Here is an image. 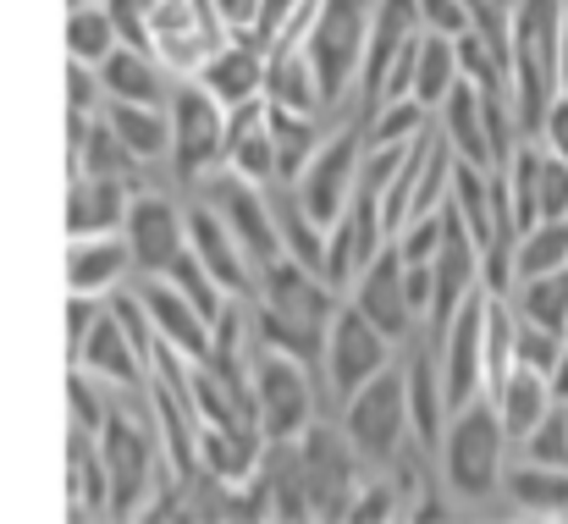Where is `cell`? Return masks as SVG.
<instances>
[{
	"label": "cell",
	"mask_w": 568,
	"mask_h": 524,
	"mask_svg": "<svg viewBox=\"0 0 568 524\" xmlns=\"http://www.w3.org/2000/svg\"><path fill=\"white\" fill-rule=\"evenodd\" d=\"M72 364L89 370L94 381H111V386H128V392H144V375H150V353L122 332V321L111 310L94 315V326H89L83 349L72 353Z\"/></svg>",
	"instance_id": "obj_20"
},
{
	"label": "cell",
	"mask_w": 568,
	"mask_h": 524,
	"mask_svg": "<svg viewBox=\"0 0 568 524\" xmlns=\"http://www.w3.org/2000/svg\"><path fill=\"white\" fill-rule=\"evenodd\" d=\"M133 271V249L122 232H89L67 243V293L100 299Z\"/></svg>",
	"instance_id": "obj_23"
},
{
	"label": "cell",
	"mask_w": 568,
	"mask_h": 524,
	"mask_svg": "<svg viewBox=\"0 0 568 524\" xmlns=\"http://www.w3.org/2000/svg\"><path fill=\"white\" fill-rule=\"evenodd\" d=\"M122 238L133 249V265L144 271H166L183 249H189V226H183V210L166 199V193H133L128 215H122Z\"/></svg>",
	"instance_id": "obj_16"
},
{
	"label": "cell",
	"mask_w": 568,
	"mask_h": 524,
	"mask_svg": "<svg viewBox=\"0 0 568 524\" xmlns=\"http://www.w3.org/2000/svg\"><path fill=\"white\" fill-rule=\"evenodd\" d=\"M337 299L315 271H304L298 260L276 254L271 265H260V304L276 310V315H293V321H310V326H326L337 315Z\"/></svg>",
	"instance_id": "obj_19"
},
{
	"label": "cell",
	"mask_w": 568,
	"mask_h": 524,
	"mask_svg": "<svg viewBox=\"0 0 568 524\" xmlns=\"http://www.w3.org/2000/svg\"><path fill=\"white\" fill-rule=\"evenodd\" d=\"M161 276H166V282H172V288H178V293L189 299V304L199 310V315H204V321H210V326H215V321L226 315V304H232V299H226V293H221V288L210 282V271H204V265L193 260L189 249H183V254H178V260H172V265H166Z\"/></svg>",
	"instance_id": "obj_43"
},
{
	"label": "cell",
	"mask_w": 568,
	"mask_h": 524,
	"mask_svg": "<svg viewBox=\"0 0 568 524\" xmlns=\"http://www.w3.org/2000/svg\"><path fill=\"white\" fill-rule=\"evenodd\" d=\"M392 243H397L403 265H425V260L436 254V243H442V210H430V215H408L403 232H397Z\"/></svg>",
	"instance_id": "obj_50"
},
{
	"label": "cell",
	"mask_w": 568,
	"mask_h": 524,
	"mask_svg": "<svg viewBox=\"0 0 568 524\" xmlns=\"http://www.w3.org/2000/svg\"><path fill=\"white\" fill-rule=\"evenodd\" d=\"M568 0H514L508 17V94L519 133L536 139L558 100V50H564Z\"/></svg>",
	"instance_id": "obj_1"
},
{
	"label": "cell",
	"mask_w": 568,
	"mask_h": 524,
	"mask_svg": "<svg viewBox=\"0 0 568 524\" xmlns=\"http://www.w3.org/2000/svg\"><path fill=\"white\" fill-rule=\"evenodd\" d=\"M371 11H376V0H315V17L304 28V61H310L315 89H321L326 105H337L359 83Z\"/></svg>",
	"instance_id": "obj_3"
},
{
	"label": "cell",
	"mask_w": 568,
	"mask_h": 524,
	"mask_svg": "<svg viewBox=\"0 0 568 524\" xmlns=\"http://www.w3.org/2000/svg\"><path fill=\"white\" fill-rule=\"evenodd\" d=\"M419 6V28L425 33H442V39H458L475 28V11L464 0H414Z\"/></svg>",
	"instance_id": "obj_54"
},
{
	"label": "cell",
	"mask_w": 568,
	"mask_h": 524,
	"mask_svg": "<svg viewBox=\"0 0 568 524\" xmlns=\"http://www.w3.org/2000/svg\"><path fill=\"white\" fill-rule=\"evenodd\" d=\"M547 271H568V215L564 221H536L514 243V282H530V276H547Z\"/></svg>",
	"instance_id": "obj_37"
},
{
	"label": "cell",
	"mask_w": 568,
	"mask_h": 524,
	"mask_svg": "<svg viewBox=\"0 0 568 524\" xmlns=\"http://www.w3.org/2000/svg\"><path fill=\"white\" fill-rule=\"evenodd\" d=\"M94 315H100V304H94V299H83V293H67V359L83 349V337H89Z\"/></svg>",
	"instance_id": "obj_57"
},
{
	"label": "cell",
	"mask_w": 568,
	"mask_h": 524,
	"mask_svg": "<svg viewBox=\"0 0 568 524\" xmlns=\"http://www.w3.org/2000/svg\"><path fill=\"white\" fill-rule=\"evenodd\" d=\"M425 105L419 100H392L365 117V150H386V144H408L414 133H425Z\"/></svg>",
	"instance_id": "obj_44"
},
{
	"label": "cell",
	"mask_w": 568,
	"mask_h": 524,
	"mask_svg": "<svg viewBox=\"0 0 568 524\" xmlns=\"http://www.w3.org/2000/svg\"><path fill=\"white\" fill-rule=\"evenodd\" d=\"M276 232H282V254L287 260H298L304 271H315L321 276V254H326V226H315L298 204L293 210H282L276 215Z\"/></svg>",
	"instance_id": "obj_45"
},
{
	"label": "cell",
	"mask_w": 568,
	"mask_h": 524,
	"mask_svg": "<svg viewBox=\"0 0 568 524\" xmlns=\"http://www.w3.org/2000/svg\"><path fill=\"white\" fill-rule=\"evenodd\" d=\"M254 321V332H260V349H276L287 353V359H321V349H326V326H310V321H293V315H276V310H254L248 315Z\"/></svg>",
	"instance_id": "obj_39"
},
{
	"label": "cell",
	"mask_w": 568,
	"mask_h": 524,
	"mask_svg": "<svg viewBox=\"0 0 568 524\" xmlns=\"http://www.w3.org/2000/svg\"><path fill=\"white\" fill-rule=\"evenodd\" d=\"M503 486H508L514 508H525V514H568V470H558V464L525 458L519 470L503 475Z\"/></svg>",
	"instance_id": "obj_36"
},
{
	"label": "cell",
	"mask_w": 568,
	"mask_h": 524,
	"mask_svg": "<svg viewBox=\"0 0 568 524\" xmlns=\"http://www.w3.org/2000/svg\"><path fill=\"white\" fill-rule=\"evenodd\" d=\"M403 299H408L414 315L430 310V260L425 265H403Z\"/></svg>",
	"instance_id": "obj_61"
},
{
	"label": "cell",
	"mask_w": 568,
	"mask_h": 524,
	"mask_svg": "<svg viewBox=\"0 0 568 524\" xmlns=\"http://www.w3.org/2000/svg\"><path fill=\"white\" fill-rule=\"evenodd\" d=\"M298 11V0H260V22H254V44L265 50L282 28H287V17Z\"/></svg>",
	"instance_id": "obj_59"
},
{
	"label": "cell",
	"mask_w": 568,
	"mask_h": 524,
	"mask_svg": "<svg viewBox=\"0 0 568 524\" xmlns=\"http://www.w3.org/2000/svg\"><path fill=\"white\" fill-rule=\"evenodd\" d=\"M128 204H133V182H122V177H72V188H67V232L72 238L116 232Z\"/></svg>",
	"instance_id": "obj_27"
},
{
	"label": "cell",
	"mask_w": 568,
	"mask_h": 524,
	"mask_svg": "<svg viewBox=\"0 0 568 524\" xmlns=\"http://www.w3.org/2000/svg\"><path fill=\"white\" fill-rule=\"evenodd\" d=\"M67 403H72V425H78V431H89V436H100V425H105L111 403H100L94 375H89V370H78V364H72V375H67Z\"/></svg>",
	"instance_id": "obj_49"
},
{
	"label": "cell",
	"mask_w": 568,
	"mask_h": 524,
	"mask_svg": "<svg viewBox=\"0 0 568 524\" xmlns=\"http://www.w3.org/2000/svg\"><path fill=\"white\" fill-rule=\"evenodd\" d=\"M265 520H315V508H310V486H304V470H298V458L293 464H282L265 486Z\"/></svg>",
	"instance_id": "obj_46"
},
{
	"label": "cell",
	"mask_w": 568,
	"mask_h": 524,
	"mask_svg": "<svg viewBox=\"0 0 568 524\" xmlns=\"http://www.w3.org/2000/svg\"><path fill=\"white\" fill-rule=\"evenodd\" d=\"M193 83H199L204 94H215L226 111L243 105V100H260V94H265V50H260L254 39H226V50H215V56L193 72Z\"/></svg>",
	"instance_id": "obj_25"
},
{
	"label": "cell",
	"mask_w": 568,
	"mask_h": 524,
	"mask_svg": "<svg viewBox=\"0 0 568 524\" xmlns=\"http://www.w3.org/2000/svg\"><path fill=\"white\" fill-rule=\"evenodd\" d=\"M525 458H530V464H558V470H568V409L564 403H552V409L530 425Z\"/></svg>",
	"instance_id": "obj_47"
},
{
	"label": "cell",
	"mask_w": 568,
	"mask_h": 524,
	"mask_svg": "<svg viewBox=\"0 0 568 524\" xmlns=\"http://www.w3.org/2000/svg\"><path fill=\"white\" fill-rule=\"evenodd\" d=\"M204 204L226 221V232L237 238V249L248 254V265L260 271V265H271L276 254H282V232H276V210L265 204V193L254 188V182H243L237 172H210V193H204Z\"/></svg>",
	"instance_id": "obj_12"
},
{
	"label": "cell",
	"mask_w": 568,
	"mask_h": 524,
	"mask_svg": "<svg viewBox=\"0 0 568 524\" xmlns=\"http://www.w3.org/2000/svg\"><path fill=\"white\" fill-rule=\"evenodd\" d=\"M144 392H150V409H155V425H161V453L166 464L189 481L199 470V453H193V403H189V381H183V353H172L166 343H150V375H144Z\"/></svg>",
	"instance_id": "obj_11"
},
{
	"label": "cell",
	"mask_w": 568,
	"mask_h": 524,
	"mask_svg": "<svg viewBox=\"0 0 568 524\" xmlns=\"http://www.w3.org/2000/svg\"><path fill=\"white\" fill-rule=\"evenodd\" d=\"M298 470H304L315 520H348V503L359 486H354V453L343 447V436L326 425H310L298 436Z\"/></svg>",
	"instance_id": "obj_15"
},
{
	"label": "cell",
	"mask_w": 568,
	"mask_h": 524,
	"mask_svg": "<svg viewBox=\"0 0 568 524\" xmlns=\"http://www.w3.org/2000/svg\"><path fill=\"white\" fill-rule=\"evenodd\" d=\"M221 22L232 39H254V22H260V0H215Z\"/></svg>",
	"instance_id": "obj_60"
},
{
	"label": "cell",
	"mask_w": 568,
	"mask_h": 524,
	"mask_svg": "<svg viewBox=\"0 0 568 524\" xmlns=\"http://www.w3.org/2000/svg\"><path fill=\"white\" fill-rule=\"evenodd\" d=\"M536 144H541L547 155L568 161V94H558V100H552V111H547V122H541Z\"/></svg>",
	"instance_id": "obj_58"
},
{
	"label": "cell",
	"mask_w": 568,
	"mask_h": 524,
	"mask_svg": "<svg viewBox=\"0 0 568 524\" xmlns=\"http://www.w3.org/2000/svg\"><path fill=\"white\" fill-rule=\"evenodd\" d=\"M354 310L376 326L386 343H397V337L414 326V310H408V299H403V254H397L392 238L376 249V260L354 276Z\"/></svg>",
	"instance_id": "obj_18"
},
{
	"label": "cell",
	"mask_w": 568,
	"mask_h": 524,
	"mask_svg": "<svg viewBox=\"0 0 568 524\" xmlns=\"http://www.w3.org/2000/svg\"><path fill=\"white\" fill-rule=\"evenodd\" d=\"M67 100H72L78 117H94L100 111V78H94V67L67 61Z\"/></svg>",
	"instance_id": "obj_56"
},
{
	"label": "cell",
	"mask_w": 568,
	"mask_h": 524,
	"mask_svg": "<svg viewBox=\"0 0 568 524\" xmlns=\"http://www.w3.org/2000/svg\"><path fill=\"white\" fill-rule=\"evenodd\" d=\"M111 50H116L111 11H105V6H72V11H67V56H72L78 67H100Z\"/></svg>",
	"instance_id": "obj_41"
},
{
	"label": "cell",
	"mask_w": 568,
	"mask_h": 524,
	"mask_svg": "<svg viewBox=\"0 0 568 524\" xmlns=\"http://www.w3.org/2000/svg\"><path fill=\"white\" fill-rule=\"evenodd\" d=\"M193 453H199V470L210 481H221L226 492H248V481L260 475L265 436L260 431H232V425H199Z\"/></svg>",
	"instance_id": "obj_22"
},
{
	"label": "cell",
	"mask_w": 568,
	"mask_h": 524,
	"mask_svg": "<svg viewBox=\"0 0 568 524\" xmlns=\"http://www.w3.org/2000/svg\"><path fill=\"white\" fill-rule=\"evenodd\" d=\"M442 111V139L453 150V161L475 167V172H491V144H486V117H480V94L475 83H453V94L436 105Z\"/></svg>",
	"instance_id": "obj_28"
},
{
	"label": "cell",
	"mask_w": 568,
	"mask_h": 524,
	"mask_svg": "<svg viewBox=\"0 0 568 524\" xmlns=\"http://www.w3.org/2000/svg\"><path fill=\"white\" fill-rule=\"evenodd\" d=\"M458 83V50L453 39L442 33H419V50H414V83H408V100H419L425 111H436Z\"/></svg>",
	"instance_id": "obj_35"
},
{
	"label": "cell",
	"mask_w": 568,
	"mask_h": 524,
	"mask_svg": "<svg viewBox=\"0 0 568 524\" xmlns=\"http://www.w3.org/2000/svg\"><path fill=\"white\" fill-rule=\"evenodd\" d=\"M480 288V249H475V238L464 232V221H458V210L453 204H442V243H436V254H430V326L442 332L447 321H453V310L469 299Z\"/></svg>",
	"instance_id": "obj_14"
},
{
	"label": "cell",
	"mask_w": 568,
	"mask_h": 524,
	"mask_svg": "<svg viewBox=\"0 0 568 524\" xmlns=\"http://www.w3.org/2000/svg\"><path fill=\"white\" fill-rule=\"evenodd\" d=\"M486 310H491V293L475 288V293L453 310V321L436 332V337H442V364H436V370H442V403H447V414H458V409H469V403L486 397V370H480Z\"/></svg>",
	"instance_id": "obj_10"
},
{
	"label": "cell",
	"mask_w": 568,
	"mask_h": 524,
	"mask_svg": "<svg viewBox=\"0 0 568 524\" xmlns=\"http://www.w3.org/2000/svg\"><path fill=\"white\" fill-rule=\"evenodd\" d=\"M67 508H72V520L78 514H105V464H100V442L89 436V431H78L72 425V436H67Z\"/></svg>",
	"instance_id": "obj_33"
},
{
	"label": "cell",
	"mask_w": 568,
	"mask_h": 524,
	"mask_svg": "<svg viewBox=\"0 0 568 524\" xmlns=\"http://www.w3.org/2000/svg\"><path fill=\"white\" fill-rule=\"evenodd\" d=\"M139 304H144V315H150L155 343H166V349L183 353V359H210V332H215V326L193 310L166 276L144 282V288H139Z\"/></svg>",
	"instance_id": "obj_21"
},
{
	"label": "cell",
	"mask_w": 568,
	"mask_h": 524,
	"mask_svg": "<svg viewBox=\"0 0 568 524\" xmlns=\"http://www.w3.org/2000/svg\"><path fill=\"white\" fill-rule=\"evenodd\" d=\"M475 11V33L486 39V50L508 67V17H514V0H464Z\"/></svg>",
	"instance_id": "obj_52"
},
{
	"label": "cell",
	"mask_w": 568,
	"mask_h": 524,
	"mask_svg": "<svg viewBox=\"0 0 568 524\" xmlns=\"http://www.w3.org/2000/svg\"><path fill=\"white\" fill-rule=\"evenodd\" d=\"M94 78H100V94H105V100H128V105H166V100H172V94H166V67H161L150 50L116 44V50L94 67Z\"/></svg>",
	"instance_id": "obj_26"
},
{
	"label": "cell",
	"mask_w": 568,
	"mask_h": 524,
	"mask_svg": "<svg viewBox=\"0 0 568 524\" xmlns=\"http://www.w3.org/2000/svg\"><path fill=\"white\" fill-rule=\"evenodd\" d=\"M536 204H541V221H564L568 215V161L541 150V182H536Z\"/></svg>",
	"instance_id": "obj_53"
},
{
	"label": "cell",
	"mask_w": 568,
	"mask_h": 524,
	"mask_svg": "<svg viewBox=\"0 0 568 524\" xmlns=\"http://www.w3.org/2000/svg\"><path fill=\"white\" fill-rule=\"evenodd\" d=\"M248 381H254V425H260V436L271 447H293L315 425V386H310L304 359L265 349L254 359Z\"/></svg>",
	"instance_id": "obj_5"
},
{
	"label": "cell",
	"mask_w": 568,
	"mask_h": 524,
	"mask_svg": "<svg viewBox=\"0 0 568 524\" xmlns=\"http://www.w3.org/2000/svg\"><path fill=\"white\" fill-rule=\"evenodd\" d=\"M564 343L568 337L547 332V326H536V321H525V315H514V364H530V370L552 375V364H558Z\"/></svg>",
	"instance_id": "obj_48"
},
{
	"label": "cell",
	"mask_w": 568,
	"mask_h": 524,
	"mask_svg": "<svg viewBox=\"0 0 568 524\" xmlns=\"http://www.w3.org/2000/svg\"><path fill=\"white\" fill-rule=\"evenodd\" d=\"M226 39L215 0H155L150 11V56L178 78H193L215 50H226Z\"/></svg>",
	"instance_id": "obj_6"
},
{
	"label": "cell",
	"mask_w": 568,
	"mask_h": 524,
	"mask_svg": "<svg viewBox=\"0 0 568 524\" xmlns=\"http://www.w3.org/2000/svg\"><path fill=\"white\" fill-rule=\"evenodd\" d=\"M397 486H386V481H376V486H359L354 492V503H348V520L371 524V520H397Z\"/></svg>",
	"instance_id": "obj_55"
},
{
	"label": "cell",
	"mask_w": 568,
	"mask_h": 524,
	"mask_svg": "<svg viewBox=\"0 0 568 524\" xmlns=\"http://www.w3.org/2000/svg\"><path fill=\"white\" fill-rule=\"evenodd\" d=\"M321 359H326L332 392H337V397H354L376 370L392 364V343L381 337L354 304H337V315L326 321V349H321Z\"/></svg>",
	"instance_id": "obj_13"
},
{
	"label": "cell",
	"mask_w": 568,
	"mask_h": 524,
	"mask_svg": "<svg viewBox=\"0 0 568 524\" xmlns=\"http://www.w3.org/2000/svg\"><path fill=\"white\" fill-rule=\"evenodd\" d=\"M100 464H105V514H116V520H144V508H150V497L161 492V481L166 475H178L172 464H166V453H161V442L155 436H144V425L139 420H128V414H105V425H100Z\"/></svg>",
	"instance_id": "obj_2"
},
{
	"label": "cell",
	"mask_w": 568,
	"mask_h": 524,
	"mask_svg": "<svg viewBox=\"0 0 568 524\" xmlns=\"http://www.w3.org/2000/svg\"><path fill=\"white\" fill-rule=\"evenodd\" d=\"M265 128H271V144H276V182H298L310 155L321 150L315 117H298V111H282V105L265 100Z\"/></svg>",
	"instance_id": "obj_34"
},
{
	"label": "cell",
	"mask_w": 568,
	"mask_h": 524,
	"mask_svg": "<svg viewBox=\"0 0 568 524\" xmlns=\"http://www.w3.org/2000/svg\"><path fill=\"white\" fill-rule=\"evenodd\" d=\"M111 11V28H116V44L128 50H150V11L155 0H100Z\"/></svg>",
	"instance_id": "obj_51"
},
{
	"label": "cell",
	"mask_w": 568,
	"mask_h": 524,
	"mask_svg": "<svg viewBox=\"0 0 568 524\" xmlns=\"http://www.w3.org/2000/svg\"><path fill=\"white\" fill-rule=\"evenodd\" d=\"M558 94H568V11H564V50H558Z\"/></svg>",
	"instance_id": "obj_63"
},
{
	"label": "cell",
	"mask_w": 568,
	"mask_h": 524,
	"mask_svg": "<svg viewBox=\"0 0 568 524\" xmlns=\"http://www.w3.org/2000/svg\"><path fill=\"white\" fill-rule=\"evenodd\" d=\"M480 370H486V397L503 386V375L514 370V304L491 299L486 310V337H480Z\"/></svg>",
	"instance_id": "obj_42"
},
{
	"label": "cell",
	"mask_w": 568,
	"mask_h": 524,
	"mask_svg": "<svg viewBox=\"0 0 568 524\" xmlns=\"http://www.w3.org/2000/svg\"><path fill=\"white\" fill-rule=\"evenodd\" d=\"M514 315H525V321H536V326L568 337V271H547V276L519 282Z\"/></svg>",
	"instance_id": "obj_38"
},
{
	"label": "cell",
	"mask_w": 568,
	"mask_h": 524,
	"mask_svg": "<svg viewBox=\"0 0 568 524\" xmlns=\"http://www.w3.org/2000/svg\"><path fill=\"white\" fill-rule=\"evenodd\" d=\"M183 226H189V254L210 271V282L226 293V299H254V265L248 254L237 249V238L226 232V221L210 210V204H193L183 210Z\"/></svg>",
	"instance_id": "obj_17"
},
{
	"label": "cell",
	"mask_w": 568,
	"mask_h": 524,
	"mask_svg": "<svg viewBox=\"0 0 568 524\" xmlns=\"http://www.w3.org/2000/svg\"><path fill=\"white\" fill-rule=\"evenodd\" d=\"M128 167H139V161L122 150V139L105 128V117H89L83 144L72 150V177H122V182H133Z\"/></svg>",
	"instance_id": "obj_40"
},
{
	"label": "cell",
	"mask_w": 568,
	"mask_h": 524,
	"mask_svg": "<svg viewBox=\"0 0 568 524\" xmlns=\"http://www.w3.org/2000/svg\"><path fill=\"white\" fill-rule=\"evenodd\" d=\"M105 128L122 139V150L150 167L161 155H172V117L166 105H128V100H105Z\"/></svg>",
	"instance_id": "obj_29"
},
{
	"label": "cell",
	"mask_w": 568,
	"mask_h": 524,
	"mask_svg": "<svg viewBox=\"0 0 568 524\" xmlns=\"http://www.w3.org/2000/svg\"><path fill=\"white\" fill-rule=\"evenodd\" d=\"M359 167H365V128H343L337 139H321V150L310 155V167L298 172V210L315 221V226H332L354 188H359Z\"/></svg>",
	"instance_id": "obj_9"
},
{
	"label": "cell",
	"mask_w": 568,
	"mask_h": 524,
	"mask_svg": "<svg viewBox=\"0 0 568 524\" xmlns=\"http://www.w3.org/2000/svg\"><path fill=\"white\" fill-rule=\"evenodd\" d=\"M403 392H408V431H414L425 447H436L442 431H447V403H442V370L430 364V349L408 359Z\"/></svg>",
	"instance_id": "obj_31"
},
{
	"label": "cell",
	"mask_w": 568,
	"mask_h": 524,
	"mask_svg": "<svg viewBox=\"0 0 568 524\" xmlns=\"http://www.w3.org/2000/svg\"><path fill=\"white\" fill-rule=\"evenodd\" d=\"M547 392H552V403L568 409V343H564V353H558V364H552V375H547Z\"/></svg>",
	"instance_id": "obj_62"
},
{
	"label": "cell",
	"mask_w": 568,
	"mask_h": 524,
	"mask_svg": "<svg viewBox=\"0 0 568 524\" xmlns=\"http://www.w3.org/2000/svg\"><path fill=\"white\" fill-rule=\"evenodd\" d=\"M447 204L458 210V221H464V232L475 238V249H486V243L497 238V193H491V172H475V167L453 161Z\"/></svg>",
	"instance_id": "obj_32"
},
{
	"label": "cell",
	"mask_w": 568,
	"mask_h": 524,
	"mask_svg": "<svg viewBox=\"0 0 568 524\" xmlns=\"http://www.w3.org/2000/svg\"><path fill=\"white\" fill-rule=\"evenodd\" d=\"M503 447H508V431L491 409V397L447 414V431H442V464H447V486L469 503L491 497L503 486Z\"/></svg>",
	"instance_id": "obj_4"
},
{
	"label": "cell",
	"mask_w": 568,
	"mask_h": 524,
	"mask_svg": "<svg viewBox=\"0 0 568 524\" xmlns=\"http://www.w3.org/2000/svg\"><path fill=\"white\" fill-rule=\"evenodd\" d=\"M491 409H497V420H503L508 442H525V436H530V425L552 409L547 375H541V370H530V364H514V370L503 375V386L491 392Z\"/></svg>",
	"instance_id": "obj_30"
},
{
	"label": "cell",
	"mask_w": 568,
	"mask_h": 524,
	"mask_svg": "<svg viewBox=\"0 0 568 524\" xmlns=\"http://www.w3.org/2000/svg\"><path fill=\"white\" fill-rule=\"evenodd\" d=\"M166 117H172V167L183 182L221 172L226 161V105L215 94H204L199 83H183L172 100H166Z\"/></svg>",
	"instance_id": "obj_8"
},
{
	"label": "cell",
	"mask_w": 568,
	"mask_h": 524,
	"mask_svg": "<svg viewBox=\"0 0 568 524\" xmlns=\"http://www.w3.org/2000/svg\"><path fill=\"white\" fill-rule=\"evenodd\" d=\"M348 414H343V431H348V447L359 458H397L403 436H408V392H403V370H376L354 397H343Z\"/></svg>",
	"instance_id": "obj_7"
},
{
	"label": "cell",
	"mask_w": 568,
	"mask_h": 524,
	"mask_svg": "<svg viewBox=\"0 0 568 524\" xmlns=\"http://www.w3.org/2000/svg\"><path fill=\"white\" fill-rule=\"evenodd\" d=\"M221 167L237 172L243 182H254V188L276 182V144H271V128H265V94L226 111V161Z\"/></svg>",
	"instance_id": "obj_24"
}]
</instances>
